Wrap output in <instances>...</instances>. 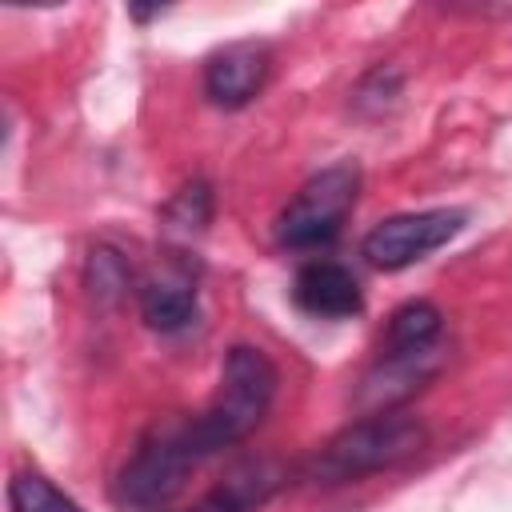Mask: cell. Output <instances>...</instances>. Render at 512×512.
<instances>
[{
    "mask_svg": "<svg viewBox=\"0 0 512 512\" xmlns=\"http://www.w3.org/2000/svg\"><path fill=\"white\" fill-rule=\"evenodd\" d=\"M276 380H280L276 364L260 348H252V344L228 348L212 404L196 420H188V444H192L196 460L240 444L264 420V412L276 396Z\"/></svg>",
    "mask_w": 512,
    "mask_h": 512,
    "instance_id": "1",
    "label": "cell"
},
{
    "mask_svg": "<svg viewBox=\"0 0 512 512\" xmlns=\"http://www.w3.org/2000/svg\"><path fill=\"white\" fill-rule=\"evenodd\" d=\"M428 440V428L408 412H372L344 432H336L308 464V480L316 484H344L368 472L392 468L416 456Z\"/></svg>",
    "mask_w": 512,
    "mask_h": 512,
    "instance_id": "2",
    "label": "cell"
},
{
    "mask_svg": "<svg viewBox=\"0 0 512 512\" xmlns=\"http://www.w3.org/2000/svg\"><path fill=\"white\" fill-rule=\"evenodd\" d=\"M360 192V168L356 164H332L304 180V188L288 200V208L276 220V240L284 248H320L336 240L344 228L352 204Z\"/></svg>",
    "mask_w": 512,
    "mask_h": 512,
    "instance_id": "3",
    "label": "cell"
},
{
    "mask_svg": "<svg viewBox=\"0 0 512 512\" xmlns=\"http://www.w3.org/2000/svg\"><path fill=\"white\" fill-rule=\"evenodd\" d=\"M192 464H196V452L188 444V424H164L120 468L116 500L132 508H156L180 492Z\"/></svg>",
    "mask_w": 512,
    "mask_h": 512,
    "instance_id": "4",
    "label": "cell"
},
{
    "mask_svg": "<svg viewBox=\"0 0 512 512\" xmlns=\"http://www.w3.org/2000/svg\"><path fill=\"white\" fill-rule=\"evenodd\" d=\"M464 220H468V216H464L460 208H428V212L388 216V220H380V224L364 236L360 252H364V260H368L372 268H380V272H400V268L424 260L428 252L444 248V244L464 228Z\"/></svg>",
    "mask_w": 512,
    "mask_h": 512,
    "instance_id": "5",
    "label": "cell"
},
{
    "mask_svg": "<svg viewBox=\"0 0 512 512\" xmlns=\"http://www.w3.org/2000/svg\"><path fill=\"white\" fill-rule=\"evenodd\" d=\"M272 52L260 40H240L208 56L204 64V92L220 108H244L268 80Z\"/></svg>",
    "mask_w": 512,
    "mask_h": 512,
    "instance_id": "6",
    "label": "cell"
},
{
    "mask_svg": "<svg viewBox=\"0 0 512 512\" xmlns=\"http://www.w3.org/2000/svg\"><path fill=\"white\" fill-rule=\"evenodd\" d=\"M292 296L308 316H324V320H348L364 308L356 276L344 264H332V260H308L296 272Z\"/></svg>",
    "mask_w": 512,
    "mask_h": 512,
    "instance_id": "7",
    "label": "cell"
},
{
    "mask_svg": "<svg viewBox=\"0 0 512 512\" xmlns=\"http://www.w3.org/2000/svg\"><path fill=\"white\" fill-rule=\"evenodd\" d=\"M140 316L156 332H180L196 320V280L188 268H164L140 288Z\"/></svg>",
    "mask_w": 512,
    "mask_h": 512,
    "instance_id": "8",
    "label": "cell"
},
{
    "mask_svg": "<svg viewBox=\"0 0 512 512\" xmlns=\"http://www.w3.org/2000/svg\"><path fill=\"white\" fill-rule=\"evenodd\" d=\"M280 484H284V468L276 460H244L228 476H220V484L204 496L196 512H252L264 500H272Z\"/></svg>",
    "mask_w": 512,
    "mask_h": 512,
    "instance_id": "9",
    "label": "cell"
},
{
    "mask_svg": "<svg viewBox=\"0 0 512 512\" xmlns=\"http://www.w3.org/2000/svg\"><path fill=\"white\" fill-rule=\"evenodd\" d=\"M440 324H444V316H440L436 304H428V300H408L404 308L392 312L380 352H428V348H436V340H440Z\"/></svg>",
    "mask_w": 512,
    "mask_h": 512,
    "instance_id": "10",
    "label": "cell"
},
{
    "mask_svg": "<svg viewBox=\"0 0 512 512\" xmlns=\"http://www.w3.org/2000/svg\"><path fill=\"white\" fill-rule=\"evenodd\" d=\"M8 508L12 512H80V504L40 472H16L8 480Z\"/></svg>",
    "mask_w": 512,
    "mask_h": 512,
    "instance_id": "11",
    "label": "cell"
},
{
    "mask_svg": "<svg viewBox=\"0 0 512 512\" xmlns=\"http://www.w3.org/2000/svg\"><path fill=\"white\" fill-rule=\"evenodd\" d=\"M208 216H212V192H208V184H200V180L188 184V188H180L176 200L168 204V220H172L176 228H204Z\"/></svg>",
    "mask_w": 512,
    "mask_h": 512,
    "instance_id": "12",
    "label": "cell"
},
{
    "mask_svg": "<svg viewBox=\"0 0 512 512\" xmlns=\"http://www.w3.org/2000/svg\"><path fill=\"white\" fill-rule=\"evenodd\" d=\"M88 280H92V292H96V296H116V292L128 284V268H124V260H120L116 252L100 248V252H92Z\"/></svg>",
    "mask_w": 512,
    "mask_h": 512,
    "instance_id": "13",
    "label": "cell"
}]
</instances>
